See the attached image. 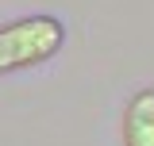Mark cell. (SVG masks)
I'll return each instance as SVG.
<instances>
[{
	"instance_id": "7a4b0ae2",
	"label": "cell",
	"mask_w": 154,
	"mask_h": 146,
	"mask_svg": "<svg viewBox=\"0 0 154 146\" xmlns=\"http://www.w3.org/2000/svg\"><path fill=\"white\" fill-rule=\"evenodd\" d=\"M123 142L154 146V89H143L123 111Z\"/></svg>"
},
{
	"instance_id": "6da1fadb",
	"label": "cell",
	"mask_w": 154,
	"mask_h": 146,
	"mask_svg": "<svg viewBox=\"0 0 154 146\" xmlns=\"http://www.w3.org/2000/svg\"><path fill=\"white\" fill-rule=\"evenodd\" d=\"M62 38H66V31L54 16H31L0 27V73L46 62L62 46Z\"/></svg>"
}]
</instances>
